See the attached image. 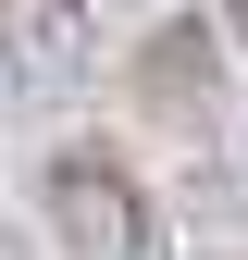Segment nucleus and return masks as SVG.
I'll return each mask as SVG.
<instances>
[{"instance_id":"nucleus-3","label":"nucleus","mask_w":248,"mask_h":260,"mask_svg":"<svg viewBox=\"0 0 248 260\" xmlns=\"http://www.w3.org/2000/svg\"><path fill=\"white\" fill-rule=\"evenodd\" d=\"M137 100L162 112V124H211V25L199 13H174L162 38L137 50Z\"/></svg>"},{"instance_id":"nucleus-4","label":"nucleus","mask_w":248,"mask_h":260,"mask_svg":"<svg viewBox=\"0 0 248 260\" xmlns=\"http://www.w3.org/2000/svg\"><path fill=\"white\" fill-rule=\"evenodd\" d=\"M224 13H236V38H248V0H224Z\"/></svg>"},{"instance_id":"nucleus-1","label":"nucleus","mask_w":248,"mask_h":260,"mask_svg":"<svg viewBox=\"0 0 248 260\" xmlns=\"http://www.w3.org/2000/svg\"><path fill=\"white\" fill-rule=\"evenodd\" d=\"M38 211H50L62 260H149V248H162V223H149V186L124 174L100 137H62V149H50Z\"/></svg>"},{"instance_id":"nucleus-2","label":"nucleus","mask_w":248,"mask_h":260,"mask_svg":"<svg viewBox=\"0 0 248 260\" xmlns=\"http://www.w3.org/2000/svg\"><path fill=\"white\" fill-rule=\"evenodd\" d=\"M100 62V13L87 0H0V75L25 100H75Z\"/></svg>"}]
</instances>
